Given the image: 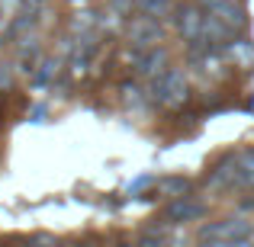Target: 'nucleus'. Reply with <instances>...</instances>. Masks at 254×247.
Returning a JSON list of instances; mask_svg holds the SVG:
<instances>
[{"label": "nucleus", "mask_w": 254, "mask_h": 247, "mask_svg": "<svg viewBox=\"0 0 254 247\" xmlns=\"http://www.w3.org/2000/svg\"><path fill=\"white\" fill-rule=\"evenodd\" d=\"M129 32H132V42H135V49H155L158 39H161V26H158V19L148 16V13H145L142 19H135Z\"/></svg>", "instance_id": "3"}, {"label": "nucleus", "mask_w": 254, "mask_h": 247, "mask_svg": "<svg viewBox=\"0 0 254 247\" xmlns=\"http://www.w3.org/2000/svg\"><path fill=\"white\" fill-rule=\"evenodd\" d=\"M164 215H168L171 222H190V218H203V215H206V205H199V202H187V196H184L180 202L168 205V212H164Z\"/></svg>", "instance_id": "5"}, {"label": "nucleus", "mask_w": 254, "mask_h": 247, "mask_svg": "<svg viewBox=\"0 0 254 247\" xmlns=\"http://www.w3.org/2000/svg\"><path fill=\"white\" fill-rule=\"evenodd\" d=\"M164 61H168V51L155 45V49H148V55L138 61V71H142V74H164V68H161Z\"/></svg>", "instance_id": "7"}, {"label": "nucleus", "mask_w": 254, "mask_h": 247, "mask_svg": "<svg viewBox=\"0 0 254 247\" xmlns=\"http://www.w3.org/2000/svg\"><path fill=\"white\" fill-rule=\"evenodd\" d=\"M196 238L203 244H254V228L245 218H229V222L203 225Z\"/></svg>", "instance_id": "1"}, {"label": "nucleus", "mask_w": 254, "mask_h": 247, "mask_svg": "<svg viewBox=\"0 0 254 247\" xmlns=\"http://www.w3.org/2000/svg\"><path fill=\"white\" fill-rule=\"evenodd\" d=\"M212 13H216V16L222 19L229 29H242V26H245V13H242V6H235L232 0H219V3H212Z\"/></svg>", "instance_id": "6"}, {"label": "nucleus", "mask_w": 254, "mask_h": 247, "mask_svg": "<svg viewBox=\"0 0 254 247\" xmlns=\"http://www.w3.org/2000/svg\"><path fill=\"white\" fill-rule=\"evenodd\" d=\"M155 99L161 106H180L187 99V81L180 71H164L155 81Z\"/></svg>", "instance_id": "2"}, {"label": "nucleus", "mask_w": 254, "mask_h": 247, "mask_svg": "<svg viewBox=\"0 0 254 247\" xmlns=\"http://www.w3.org/2000/svg\"><path fill=\"white\" fill-rule=\"evenodd\" d=\"M180 32H184L190 42H199V36H203V23H206V16H199V10L196 6H184L180 10Z\"/></svg>", "instance_id": "4"}, {"label": "nucleus", "mask_w": 254, "mask_h": 247, "mask_svg": "<svg viewBox=\"0 0 254 247\" xmlns=\"http://www.w3.org/2000/svg\"><path fill=\"white\" fill-rule=\"evenodd\" d=\"M138 10L148 13V16H164V13L171 10V0H135Z\"/></svg>", "instance_id": "9"}, {"label": "nucleus", "mask_w": 254, "mask_h": 247, "mask_svg": "<svg viewBox=\"0 0 254 247\" xmlns=\"http://www.w3.org/2000/svg\"><path fill=\"white\" fill-rule=\"evenodd\" d=\"M229 55H232V61L235 64H245V68H251L254 64V49L248 42H232L229 45Z\"/></svg>", "instance_id": "8"}]
</instances>
